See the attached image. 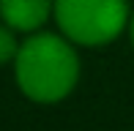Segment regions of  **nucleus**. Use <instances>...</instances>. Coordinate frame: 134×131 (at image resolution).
I'll list each match as a JSON object with an SVG mask.
<instances>
[{
  "label": "nucleus",
  "mask_w": 134,
  "mask_h": 131,
  "mask_svg": "<svg viewBox=\"0 0 134 131\" xmlns=\"http://www.w3.org/2000/svg\"><path fill=\"white\" fill-rule=\"evenodd\" d=\"M80 52L63 33H27L14 57V82L19 93L36 104H58L74 93L80 82Z\"/></svg>",
  "instance_id": "obj_1"
},
{
  "label": "nucleus",
  "mask_w": 134,
  "mask_h": 131,
  "mask_svg": "<svg viewBox=\"0 0 134 131\" xmlns=\"http://www.w3.org/2000/svg\"><path fill=\"white\" fill-rule=\"evenodd\" d=\"M129 0H55V25L77 46H107L129 27Z\"/></svg>",
  "instance_id": "obj_2"
},
{
  "label": "nucleus",
  "mask_w": 134,
  "mask_h": 131,
  "mask_svg": "<svg viewBox=\"0 0 134 131\" xmlns=\"http://www.w3.org/2000/svg\"><path fill=\"white\" fill-rule=\"evenodd\" d=\"M19 44H22V41L16 38V30L0 19V66L14 63L16 52H19Z\"/></svg>",
  "instance_id": "obj_4"
},
{
  "label": "nucleus",
  "mask_w": 134,
  "mask_h": 131,
  "mask_svg": "<svg viewBox=\"0 0 134 131\" xmlns=\"http://www.w3.org/2000/svg\"><path fill=\"white\" fill-rule=\"evenodd\" d=\"M55 0H0V19L16 33H36L52 19Z\"/></svg>",
  "instance_id": "obj_3"
},
{
  "label": "nucleus",
  "mask_w": 134,
  "mask_h": 131,
  "mask_svg": "<svg viewBox=\"0 0 134 131\" xmlns=\"http://www.w3.org/2000/svg\"><path fill=\"white\" fill-rule=\"evenodd\" d=\"M126 33H129V41H131V46H134V11H131V16H129V27H126Z\"/></svg>",
  "instance_id": "obj_5"
}]
</instances>
